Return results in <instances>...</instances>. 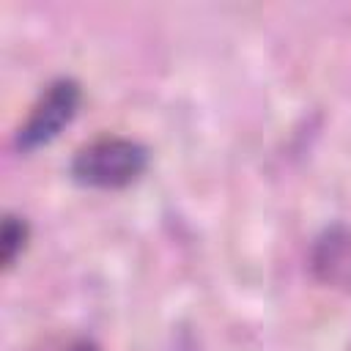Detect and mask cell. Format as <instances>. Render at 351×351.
<instances>
[{
  "instance_id": "1",
  "label": "cell",
  "mask_w": 351,
  "mask_h": 351,
  "mask_svg": "<svg viewBox=\"0 0 351 351\" xmlns=\"http://www.w3.org/2000/svg\"><path fill=\"white\" fill-rule=\"evenodd\" d=\"M145 165H148V154L140 143L126 137H101L85 145L74 156L71 176L85 186L121 189L137 181Z\"/></svg>"
},
{
  "instance_id": "2",
  "label": "cell",
  "mask_w": 351,
  "mask_h": 351,
  "mask_svg": "<svg viewBox=\"0 0 351 351\" xmlns=\"http://www.w3.org/2000/svg\"><path fill=\"white\" fill-rule=\"evenodd\" d=\"M77 107H80V85L74 80H55L41 93L30 118L19 129L16 145L22 151H36L47 145L60 134L63 126L71 123V118L77 115Z\"/></svg>"
},
{
  "instance_id": "3",
  "label": "cell",
  "mask_w": 351,
  "mask_h": 351,
  "mask_svg": "<svg viewBox=\"0 0 351 351\" xmlns=\"http://www.w3.org/2000/svg\"><path fill=\"white\" fill-rule=\"evenodd\" d=\"M310 269L324 285L351 291V230L343 225L326 228L310 250Z\"/></svg>"
},
{
  "instance_id": "4",
  "label": "cell",
  "mask_w": 351,
  "mask_h": 351,
  "mask_svg": "<svg viewBox=\"0 0 351 351\" xmlns=\"http://www.w3.org/2000/svg\"><path fill=\"white\" fill-rule=\"evenodd\" d=\"M25 241H27V222L19 219V217H5L3 233H0V255H3V266L5 269L25 250Z\"/></svg>"
},
{
  "instance_id": "5",
  "label": "cell",
  "mask_w": 351,
  "mask_h": 351,
  "mask_svg": "<svg viewBox=\"0 0 351 351\" xmlns=\"http://www.w3.org/2000/svg\"><path fill=\"white\" fill-rule=\"evenodd\" d=\"M69 351H99V348H96L90 340H80V343H74Z\"/></svg>"
}]
</instances>
